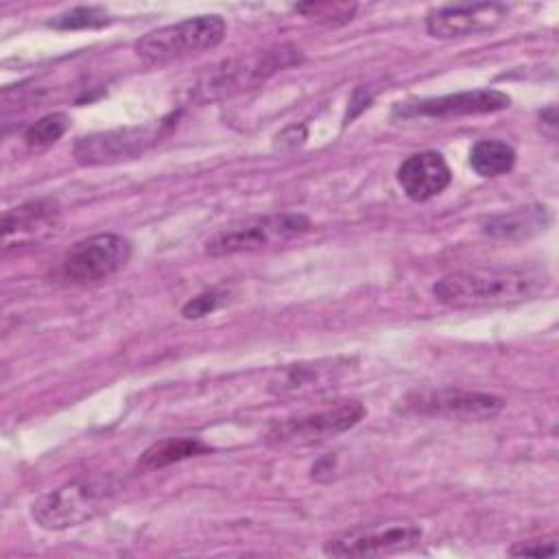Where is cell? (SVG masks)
I'll use <instances>...</instances> for the list:
<instances>
[{
	"label": "cell",
	"mask_w": 559,
	"mask_h": 559,
	"mask_svg": "<svg viewBox=\"0 0 559 559\" xmlns=\"http://www.w3.org/2000/svg\"><path fill=\"white\" fill-rule=\"evenodd\" d=\"M131 255V245L118 234H94L79 240L61 262V275L72 284H96L118 273Z\"/></svg>",
	"instance_id": "cell-7"
},
{
	"label": "cell",
	"mask_w": 559,
	"mask_h": 559,
	"mask_svg": "<svg viewBox=\"0 0 559 559\" xmlns=\"http://www.w3.org/2000/svg\"><path fill=\"white\" fill-rule=\"evenodd\" d=\"M59 225V205L52 199L28 201L11 207L2 216V247L4 251L31 242H39L55 234Z\"/></svg>",
	"instance_id": "cell-14"
},
{
	"label": "cell",
	"mask_w": 559,
	"mask_h": 559,
	"mask_svg": "<svg viewBox=\"0 0 559 559\" xmlns=\"http://www.w3.org/2000/svg\"><path fill=\"white\" fill-rule=\"evenodd\" d=\"M452 179L450 166L437 151H421L406 157L397 168V183L413 201H428L443 192Z\"/></svg>",
	"instance_id": "cell-15"
},
{
	"label": "cell",
	"mask_w": 559,
	"mask_h": 559,
	"mask_svg": "<svg viewBox=\"0 0 559 559\" xmlns=\"http://www.w3.org/2000/svg\"><path fill=\"white\" fill-rule=\"evenodd\" d=\"M299 61H301V52L290 44H282L266 50L247 52V55H236L207 68L192 85L190 96L197 103L223 100L262 85L273 74Z\"/></svg>",
	"instance_id": "cell-2"
},
{
	"label": "cell",
	"mask_w": 559,
	"mask_h": 559,
	"mask_svg": "<svg viewBox=\"0 0 559 559\" xmlns=\"http://www.w3.org/2000/svg\"><path fill=\"white\" fill-rule=\"evenodd\" d=\"M539 129L546 138L555 140L557 138V107L548 105L546 109L539 111Z\"/></svg>",
	"instance_id": "cell-24"
},
{
	"label": "cell",
	"mask_w": 559,
	"mask_h": 559,
	"mask_svg": "<svg viewBox=\"0 0 559 559\" xmlns=\"http://www.w3.org/2000/svg\"><path fill=\"white\" fill-rule=\"evenodd\" d=\"M221 15H197L155 28L135 41V55L146 66H162L175 59L199 55L218 46L225 37Z\"/></svg>",
	"instance_id": "cell-4"
},
{
	"label": "cell",
	"mask_w": 559,
	"mask_h": 559,
	"mask_svg": "<svg viewBox=\"0 0 559 559\" xmlns=\"http://www.w3.org/2000/svg\"><path fill=\"white\" fill-rule=\"evenodd\" d=\"M548 223H550L548 210L535 205V207H520L509 214L491 216L485 223V231L498 238H524L546 229Z\"/></svg>",
	"instance_id": "cell-17"
},
{
	"label": "cell",
	"mask_w": 559,
	"mask_h": 559,
	"mask_svg": "<svg viewBox=\"0 0 559 559\" xmlns=\"http://www.w3.org/2000/svg\"><path fill=\"white\" fill-rule=\"evenodd\" d=\"M404 408L415 415L480 421L496 417L504 408V400L491 393L439 386L411 391L404 397Z\"/></svg>",
	"instance_id": "cell-8"
},
{
	"label": "cell",
	"mask_w": 559,
	"mask_h": 559,
	"mask_svg": "<svg viewBox=\"0 0 559 559\" xmlns=\"http://www.w3.org/2000/svg\"><path fill=\"white\" fill-rule=\"evenodd\" d=\"M507 15L509 9L500 2L448 4L428 13L426 31L437 39H459L493 31Z\"/></svg>",
	"instance_id": "cell-11"
},
{
	"label": "cell",
	"mask_w": 559,
	"mask_h": 559,
	"mask_svg": "<svg viewBox=\"0 0 559 559\" xmlns=\"http://www.w3.org/2000/svg\"><path fill=\"white\" fill-rule=\"evenodd\" d=\"M116 480L105 474L72 480L31 504L33 520L46 531L79 526L103 513L116 496Z\"/></svg>",
	"instance_id": "cell-3"
},
{
	"label": "cell",
	"mask_w": 559,
	"mask_h": 559,
	"mask_svg": "<svg viewBox=\"0 0 559 559\" xmlns=\"http://www.w3.org/2000/svg\"><path fill=\"white\" fill-rule=\"evenodd\" d=\"M515 164V151L511 144L489 138L478 140L469 151V166L480 177H498L513 168Z\"/></svg>",
	"instance_id": "cell-18"
},
{
	"label": "cell",
	"mask_w": 559,
	"mask_h": 559,
	"mask_svg": "<svg viewBox=\"0 0 559 559\" xmlns=\"http://www.w3.org/2000/svg\"><path fill=\"white\" fill-rule=\"evenodd\" d=\"M347 360H312L282 367L269 382V391L280 397H306L323 393L345 376Z\"/></svg>",
	"instance_id": "cell-13"
},
{
	"label": "cell",
	"mask_w": 559,
	"mask_h": 559,
	"mask_svg": "<svg viewBox=\"0 0 559 559\" xmlns=\"http://www.w3.org/2000/svg\"><path fill=\"white\" fill-rule=\"evenodd\" d=\"M511 98L500 90H469V92H456L445 94L437 98H424L415 103L397 105L393 116L397 118H456V116H469V114H491L507 109Z\"/></svg>",
	"instance_id": "cell-12"
},
{
	"label": "cell",
	"mask_w": 559,
	"mask_h": 559,
	"mask_svg": "<svg viewBox=\"0 0 559 559\" xmlns=\"http://www.w3.org/2000/svg\"><path fill=\"white\" fill-rule=\"evenodd\" d=\"M421 528L413 522H384L347 528L323 544L328 557H378L417 546Z\"/></svg>",
	"instance_id": "cell-9"
},
{
	"label": "cell",
	"mask_w": 559,
	"mask_h": 559,
	"mask_svg": "<svg viewBox=\"0 0 559 559\" xmlns=\"http://www.w3.org/2000/svg\"><path fill=\"white\" fill-rule=\"evenodd\" d=\"M225 293L223 290H207V293H201L197 297H192L183 308H181V314L186 319H199V317H205L210 312H214L223 301H225Z\"/></svg>",
	"instance_id": "cell-22"
},
{
	"label": "cell",
	"mask_w": 559,
	"mask_h": 559,
	"mask_svg": "<svg viewBox=\"0 0 559 559\" xmlns=\"http://www.w3.org/2000/svg\"><path fill=\"white\" fill-rule=\"evenodd\" d=\"M509 555L513 557H544V555H557V542L550 539H533V542H518L509 548Z\"/></svg>",
	"instance_id": "cell-23"
},
{
	"label": "cell",
	"mask_w": 559,
	"mask_h": 559,
	"mask_svg": "<svg viewBox=\"0 0 559 559\" xmlns=\"http://www.w3.org/2000/svg\"><path fill=\"white\" fill-rule=\"evenodd\" d=\"M70 124V118L68 114H48L44 118H39L37 122H33L26 133H24V144L31 148V151H41V148H48L50 144H55L68 129Z\"/></svg>",
	"instance_id": "cell-19"
},
{
	"label": "cell",
	"mask_w": 559,
	"mask_h": 559,
	"mask_svg": "<svg viewBox=\"0 0 559 559\" xmlns=\"http://www.w3.org/2000/svg\"><path fill=\"white\" fill-rule=\"evenodd\" d=\"M365 406L358 400H343L325 408L299 413L275 421L264 441L273 448H306L328 441L349 428H354L365 417Z\"/></svg>",
	"instance_id": "cell-5"
},
{
	"label": "cell",
	"mask_w": 559,
	"mask_h": 559,
	"mask_svg": "<svg viewBox=\"0 0 559 559\" xmlns=\"http://www.w3.org/2000/svg\"><path fill=\"white\" fill-rule=\"evenodd\" d=\"M168 122L159 120L153 124L142 127H124L114 131H100L81 138L74 144V157L79 164L85 166H100V164H116L122 159H133L151 148L159 138L168 131Z\"/></svg>",
	"instance_id": "cell-10"
},
{
	"label": "cell",
	"mask_w": 559,
	"mask_h": 559,
	"mask_svg": "<svg viewBox=\"0 0 559 559\" xmlns=\"http://www.w3.org/2000/svg\"><path fill=\"white\" fill-rule=\"evenodd\" d=\"M207 452H210V445H205L199 439H190V437L162 439L142 452V456L138 459V472L162 469L166 465H173L199 454H207Z\"/></svg>",
	"instance_id": "cell-16"
},
{
	"label": "cell",
	"mask_w": 559,
	"mask_h": 559,
	"mask_svg": "<svg viewBox=\"0 0 559 559\" xmlns=\"http://www.w3.org/2000/svg\"><path fill=\"white\" fill-rule=\"evenodd\" d=\"M310 229V221L301 214H266L253 216L229 227H223L205 242V253L221 258L234 253H249L258 249H266L273 245H282L295 236H301Z\"/></svg>",
	"instance_id": "cell-6"
},
{
	"label": "cell",
	"mask_w": 559,
	"mask_h": 559,
	"mask_svg": "<svg viewBox=\"0 0 559 559\" xmlns=\"http://www.w3.org/2000/svg\"><path fill=\"white\" fill-rule=\"evenodd\" d=\"M107 22H109V17L103 9H98V7H76V9L55 17L50 22V26H57V28H94V26H103Z\"/></svg>",
	"instance_id": "cell-21"
},
{
	"label": "cell",
	"mask_w": 559,
	"mask_h": 559,
	"mask_svg": "<svg viewBox=\"0 0 559 559\" xmlns=\"http://www.w3.org/2000/svg\"><path fill=\"white\" fill-rule=\"evenodd\" d=\"M548 282V273L537 266L472 269L441 277L432 286V295L450 308L507 306L537 297Z\"/></svg>",
	"instance_id": "cell-1"
},
{
	"label": "cell",
	"mask_w": 559,
	"mask_h": 559,
	"mask_svg": "<svg viewBox=\"0 0 559 559\" xmlns=\"http://www.w3.org/2000/svg\"><path fill=\"white\" fill-rule=\"evenodd\" d=\"M295 11H299L301 15L317 20L321 24L328 26H338L345 24L354 17L356 4H347V2H306V4H297Z\"/></svg>",
	"instance_id": "cell-20"
}]
</instances>
